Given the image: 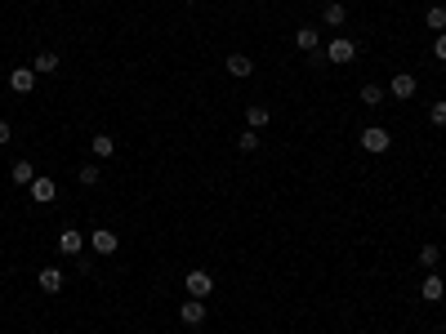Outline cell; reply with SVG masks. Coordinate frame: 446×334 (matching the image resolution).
<instances>
[{"label": "cell", "instance_id": "cell-14", "mask_svg": "<svg viewBox=\"0 0 446 334\" xmlns=\"http://www.w3.org/2000/svg\"><path fill=\"white\" fill-rule=\"evenodd\" d=\"M9 178H14L18 187H32V183H36V165H32V161H14V170H9Z\"/></svg>", "mask_w": 446, "mask_h": 334}, {"label": "cell", "instance_id": "cell-16", "mask_svg": "<svg viewBox=\"0 0 446 334\" xmlns=\"http://www.w3.org/2000/svg\"><path fill=\"white\" fill-rule=\"evenodd\" d=\"M223 67L232 71V76H250V71H255V63H250L246 54H228V58H223Z\"/></svg>", "mask_w": 446, "mask_h": 334}, {"label": "cell", "instance_id": "cell-2", "mask_svg": "<svg viewBox=\"0 0 446 334\" xmlns=\"http://www.w3.org/2000/svg\"><path fill=\"white\" fill-rule=\"evenodd\" d=\"M353 58H357V45L348 41V36H335L326 45V63H353Z\"/></svg>", "mask_w": 446, "mask_h": 334}, {"label": "cell", "instance_id": "cell-23", "mask_svg": "<svg viewBox=\"0 0 446 334\" xmlns=\"http://www.w3.org/2000/svg\"><path fill=\"white\" fill-rule=\"evenodd\" d=\"M438 259H442V249L433 245V241H428L424 249H419V263H424V268H438Z\"/></svg>", "mask_w": 446, "mask_h": 334}, {"label": "cell", "instance_id": "cell-1", "mask_svg": "<svg viewBox=\"0 0 446 334\" xmlns=\"http://www.w3.org/2000/svg\"><path fill=\"white\" fill-rule=\"evenodd\" d=\"M361 147H366L370 157H379V152L393 147V134H389L384 125H366V129H361Z\"/></svg>", "mask_w": 446, "mask_h": 334}, {"label": "cell", "instance_id": "cell-6", "mask_svg": "<svg viewBox=\"0 0 446 334\" xmlns=\"http://www.w3.org/2000/svg\"><path fill=\"white\" fill-rule=\"evenodd\" d=\"M58 254H67V259H81V245H85V236H81L76 228H63V232H58Z\"/></svg>", "mask_w": 446, "mask_h": 334}, {"label": "cell", "instance_id": "cell-4", "mask_svg": "<svg viewBox=\"0 0 446 334\" xmlns=\"http://www.w3.org/2000/svg\"><path fill=\"white\" fill-rule=\"evenodd\" d=\"M183 281H188V299H206V294L214 290V277H210V272H201V268L188 272Z\"/></svg>", "mask_w": 446, "mask_h": 334}, {"label": "cell", "instance_id": "cell-21", "mask_svg": "<svg viewBox=\"0 0 446 334\" xmlns=\"http://www.w3.org/2000/svg\"><path fill=\"white\" fill-rule=\"evenodd\" d=\"M76 178H81V183H85V187H99L103 170H99V165H81V170H76Z\"/></svg>", "mask_w": 446, "mask_h": 334}, {"label": "cell", "instance_id": "cell-19", "mask_svg": "<svg viewBox=\"0 0 446 334\" xmlns=\"http://www.w3.org/2000/svg\"><path fill=\"white\" fill-rule=\"evenodd\" d=\"M424 27H433V36L446 31V9H442V5H433L428 14H424Z\"/></svg>", "mask_w": 446, "mask_h": 334}, {"label": "cell", "instance_id": "cell-7", "mask_svg": "<svg viewBox=\"0 0 446 334\" xmlns=\"http://www.w3.org/2000/svg\"><path fill=\"white\" fill-rule=\"evenodd\" d=\"M90 245H94V254H103V259H107V254H116V245H120V241H116V232H112V228H94V232H90Z\"/></svg>", "mask_w": 446, "mask_h": 334}, {"label": "cell", "instance_id": "cell-26", "mask_svg": "<svg viewBox=\"0 0 446 334\" xmlns=\"http://www.w3.org/2000/svg\"><path fill=\"white\" fill-rule=\"evenodd\" d=\"M9 138H14V129H9V121H0V147H5Z\"/></svg>", "mask_w": 446, "mask_h": 334}, {"label": "cell", "instance_id": "cell-13", "mask_svg": "<svg viewBox=\"0 0 446 334\" xmlns=\"http://www.w3.org/2000/svg\"><path fill=\"white\" fill-rule=\"evenodd\" d=\"M419 294H424L428 303H442V299H446V281H442V277H424V285H419Z\"/></svg>", "mask_w": 446, "mask_h": 334}, {"label": "cell", "instance_id": "cell-22", "mask_svg": "<svg viewBox=\"0 0 446 334\" xmlns=\"http://www.w3.org/2000/svg\"><path fill=\"white\" fill-rule=\"evenodd\" d=\"M361 103H366V107H379V103H384V89H379V85H361Z\"/></svg>", "mask_w": 446, "mask_h": 334}, {"label": "cell", "instance_id": "cell-18", "mask_svg": "<svg viewBox=\"0 0 446 334\" xmlns=\"http://www.w3.org/2000/svg\"><path fill=\"white\" fill-rule=\"evenodd\" d=\"M90 147H94V157H116V138L112 134H94Z\"/></svg>", "mask_w": 446, "mask_h": 334}, {"label": "cell", "instance_id": "cell-20", "mask_svg": "<svg viewBox=\"0 0 446 334\" xmlns=\"http://www.w3.org/2000/svg\"><path fill=\"white\" fill-rule=\"evenodd\" d=\"M237 147H241V152H259V129H241V134H237Z\"/></svg>", "mask_w": 446, "mask_h": 334}, {"label": "cell", "instance_id": "cell-27", "mask_svg": "<svg viewBox=\"0 0 446 334\" xmlns=\"http://www.w3.org/2000/svg\"><path fill=\"white\" fill-rule=\"evenodd\" d=\"M183 5H197V0H183Z\"/></svg>", "mask_w": 446, "mask_h": 334}, {"label": "cell", "instance_id": "cell-17", "mask_svg": "<svg viewBox=\"0 0 446 334\" xmlns=\"http://www.w3.org/2000/svg\"><path fill=\"white\" fill-rule=\"evenodd\" d=\"M272 121V112H268V107H263V103H255V107H246V125L250 129H263V125H268Z\"/></svg>", "mask_w": 446, "mask_h": 334}, {"label": "cell", "instance_id": "cell-5", "mask_svg": "<svg viewBox=\"0 0 446 334\" xmlns=\"http://www.w3.org/2000/svg\"><path fill=\"white\" fill-rule=\"evenodd\" d=\"M36 285H41L45 294H58L67 285V272L63 268H41V272H36Z\"/></svg>", "mask_w": 446, "mask_h": 334}, {"label": "cell", "instance_id": "cell-12", "mask_svg": "<svg viewBox=\"0 0 446 334\" xmlns=\"http://www.w3.org/2000/svg\"><path fill=\"white\" fill-rule=\"evenodd\" d=\"M32 71H36V76H50V71H58V54H54V50H41V54L32 58Z\"/></svg>", "mask_w": 446, "mask_h": 334}, {"label": "cell", "instance_id": "cell-9", "mask_svg": "<svg viewBox=\"0 0 446 334\" xmlns=\"http://www.w3.org/2000/svg\"><path fill=\"white\" fill-rule=\"evenodd\" d=\"M27 192H32V201H41V205H50V201L58 196V183H54V178H41V174H36V183L27 187Z\"/></svg>", "mask_w": 446, "mask_h": 334}, {"label": "cell", "instance_id": "cell-25", "mask_svg": "<svg viewBox=\"0 0 446 334\" xmlns=\"http://www.w3.org/2000/svg\"><path fill=\"white\" fill-rule=\"evenodd\" d=\"M433 54H438V58H442V63H446V31L438 36V41H433Z\"/></svg>", "mask_w": 446, "mask_h": 334}, {"label": "cell", "instance_id": "cell-11", "mask_svg": "<svg viewBox=\"0 0 446 334\" xmlns=\"http://www.w3.org/2000/svg\"><path fill=\"white\" fill-rule=\"evenodd\" d=\"M295 45H299L304 54L321 50V31H317V27H299V31H295Z\"/></svg>", "mask_w": 446, "mask_h": 334}, {"label": "cell", "instance_id": "cell-15", "mask_svg": "<svg viewBox=\"0 0 446 334\" xmlns=\"http://www.w3.org/2000/svg\"><path fill=\"white\" fill-rule=\"evenodd\" d=\"M344 18H348V9L340 5V0H330V5L321 9V22H326V27H344Z\"/></svg>", "mask_w": 446, "mask_h": 334}, {"label": "cell", "instance_id": "cell-24", "mask_svg": "<svg viewBox=\"0 0 446 334\" xmlns=\"http://www.w3.org/2000/svg\"><path fill=\"white\" fill-rule=\"evenodd\" d=\"M428 121H433V125H438V129L446 125V99H438V103H433V107H428Z\"/></svg>", "mask_w": 446, "mask_h": 334}, {"label": "cell", "instance_id": "cell-10", "mask_svg": "<svg viewBox=\"0 0 446 334\" xmlns=\"http://www.w3.org/2000/svg\"><path fill=\"white\" fill-rule=\"evenodd\" d=\"M32 85H36L32 67H14V71H9V89H14V94H32Z\"/></svg>", "mask_w": 446, "mask_h": 334}, {"label": "cell", "instance_id": "cell-3", "mask_svg": "<svg viewBox=\"0 0 446 334\" xmlns=\"http://www.w3.org/2000/svg\"><path fill=\"white\" fill-rule=\"evenodd\" d=\"M206 299H183V307H179V321H183V326H192V330H197V326H206Z\"/></svg>", "mask_w": 446, "mask_h": 334}, {"label": "cell", "instance_id": "cell-8", "mask_svg": "<svg viewBox=\"0 0 446 334\" xmlns=\"http://www.w3.org/2000/svg\"><path fill=\"white\" fill-rule=\"evenodd\" d=\"M415 89H419V80L411 76V71H397V76L389 80V94H393V99H411Z\"/></svg>", "mask_w": 446, "mask_h": 334}]
</instances>
